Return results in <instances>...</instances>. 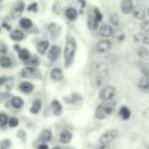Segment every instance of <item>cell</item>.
Here are the masks:
<instances>
[{"label": "cell", "mask_w": 149, "mask_h": 149, "mask_svg": "<svg viewBox=\"0 0 149 149\" xmlns=\"http://www.w3.org/2000/svg\"><path fill=\"white\" fill-rule=\"evenodd\" d=\"M14 86L13 77H0V94L9 92Z\"/></svg>", "instance_id": "277c9868"}, {"label": "cell", "mask_w": 149, "mask_h": 149, "mask_svg": "<svg viewBox=\"0 0 149 149\" xmlns=\"http://www.w3.org/2000/svg\"><path fill=\"white\" fill-rule=\"evenodd\" d=\"M8 124H9V127L10 128H14V127H17L18 124H19V121H18L17 118L13 117V118H10L9 121H8Z\"/></svg>", "instance_id": "f35d334b"}, {"label": "cell", "mask_w": 149, "mask_h": 149, "mask_svg": "<svg viewBox=\"0 0 149 149\" xmlns=\"http://www.w3.org/2000/svg\"><path fill=\"white\" fill-rule=\"evenodd\" d=\"M72 139V133L69 132L68 130H64L60 134V142L63 144H67Z\"/></svg>", "instance_id": "e0dca14e"}, {"label": "cell", "mask_w": 149, "mask_h": 149, "mask_svg": "<svg viewBox=\"0 0 149 149\" xmlns=\"http://www.w3.org/2000/svg\"><path fill=\"white\" fill-rule=\"evenodd\" d=\"M33 73H35V68L31 66H28L22 69V72H20V75H22V77H24V78H28V77H31Z\"/></svg>", "instance_id": "83f0119b"}, {"label": "cell", "mask_w": 149, "mask_h": 149, "mask_svg": "<svg viewBox=\"0 0 149 149\" xmlns=\"http://www.w3.org/2000/svg\"><path fill=\"white\" fill-rule=\"evenodd\" d=\"M108 65L106 63H98L94 66V75L91 82L93 87H98L102 84L107 75H108Z\"/></svg>", "instance_id": "7a4b0ae2"}, {"label": "cell", "mask_w": 149, "mask_h": 149, "mask_svg": "<svg viewBox=\"0 0 149 149\" xmlns=\"http://www.w3.org/2000/svg\"><path fill=\"white\" fill-rule=\"evenodd\" d=\"M7 52V46L0 42V55H3Z\"/></svg>", "instance_id": "b9f144b4"}, {"label": "cell", "mask_w": 149, "mask_h": 149, "mask_svg": "<svg viewBox=\"0 0 149 149\" xmlns=\"http://www.w3.org/2000/svg\"><path fill=\"white\" fill-rule=\"evenodd\" d=\"M93 13H94V15H95L96 19H97V22H102V13L100 12V10L98 9V8H94V9H93Z\"/></svg>", "instance_id": "ab89813d"}, {"label": "cell", "mask_w": 149, "mask_h": 149, "mask_svg": "<svg viewBox=\"0 0 149 149\" xmlns=\"http://www.w3.org/2000/svg\"><path fill=\"white\" fill-rule=\"evenodd\" d=\"M26 65H28V66H31V67H35L37 66V65H39V60L37 59V58H30L28 61H26Z\"/></svg>", "instance_id": "74e56055"}, {"label": "cell", "mask_w": 149, "mask_h": 149, "mask_svg": "<svg viewBox=\"0 0 149 149\" xmlns=\"http://www.w3.org/2000/svg\"><path fill=\"white\" fill-rule=\"evenodd\" d=\"M108 116H109V114H108V112H107L106 108L104 107V104H98L95 110V118L98 120H104Z\"/></svg>", "instance_id": "4fadbf2b"}, {"label": "cell", "mask_w": 149, "mask_h": 149, "mask_svg": "<svg viewBox=\"0 0 149 149\" xmlns=\"http://www.w3.org/2000/svg\"><path fill=\"white\" fill-rule=\"evenodd\" d=\"M53 149H61V147H59V146H56V147H54Z\"/></svg>", "instance_id": "c3c4849f"}, {"label": "cell", "mask_w": 149, "mask_h": 149, "mask_svg": "<svg viewBox=\"0 0 149 149\" xmlns=\"http://www.w3.org/2000/svg\"><path fill=\"white\" fill-rule=\"evenodd\" d=\"M38 149H49V146L47 144H41V145H39Z\"/></svg>", "instance_id": "f6af8a7d"}, {"label": "cell", "mask_w": 149, "mask_h": 149, "mask_svg": "<svg viewBox=\"0 0 149 149\" xmlns=\"http://www.w3.org/2000/svg\"><path fill=\"white\" fill-rule=\"evenodd\" d=\"M2 26H3V28L5 29L6 31H10V29H11L7 24H5V22H4V24H2Z\"/></svg>", "instance_id": "bcb514c9"}, {"label": "cell", "mask_w": 149, "mask_h": 149, "mask_svg": "<svg viewBox=\"0 0 149 149\" xmlns=\"http://www.w3.org/2000/svg\"><path fill=\"white\" fill-rule=\"evenodd\" d=\"M0 65H1L3 68H9L11 66V60L10 58H8L7 56H2L0 58Z\"/></svg>", "instance_id": "4dcf8cb0"}, {"label": "cell", "mask_w": 149, "mask_h": 149, "mask_svg": "<svg viewBox=\"0 0 149 149\" xmlns=\"http://www.w3.org/2000/svg\"><path fill=\"white\" fill-rule=\"evenodd\" d=\"M19 89L20 91L24 92V93H30L33 90V84L29 81H22L19 84Z\"/></svg>", "instance_id": "d6986e66"}, {"label": "cell", "mask_w": 149, "mask_h": 149, "mask_svg": "<svg viewBox=\"0 0 149 149\" xmlns=\"http://www.w3.org/2000/svg\"><path fill=\"white\" fill-rule=\"evenodd\" d=\"M138 87L143 91H149V76H143L138 82Z\"/></svg>", "instance_id": "ac0fdd59"}, {"label": "cell", "mask_w": 149, "mask_h": 149, "mask_svg": "<svg viewBox=\"0 0 149 149\" xmlns=\"http://www.w3.org/2000/svg\"><path fill=\"white\" fill-rule=\"evenodd\" d=\"M119 116L121 117L122 120L127 121V120H129L130 117H131V111H130V109L128 108V107L122 106L119 110Z\"/></svg>", "instance_id": "9a60e30c"}, {"label": "cell", "mask_w": 149, "mask_h": 149, "mask_svg": "<svg viewBox=\"0 0 149 149\" xmlns=\"http://www.w3.org/2000/svg\"><path fill=\"white\" fill-rule=\"evenodd\" d=\"M18 137L22 140H24V141H26V132L24 130H19L18 131Z\"/></svg>", "instance_id": "ee69618b"}, {"label": "cell", "mask_w": 149, "mask_h": 149, "mask_svg": "<svg viewBox=\"0 0 149 149\" xmlns=\"http://www.w3.org/2000/svg\"><path fill=\"white\" fill-rule=\"evenodd\" d=\"M8 117L6 114H3V113H1L0 114V127H4V126H6V124L8 123Z\"/></svg>", "instance_id": "d590c367"}, {"label": "cell", "mask_w": 149, "mask_h": 149, "mask_svg": "<svg viewBox=\"0 0 149 149\" xmlns=\"http://www.w3.org/2000/svg\"><path fill=\"white\" fill-rule=\"evenodd\" d=\"M77 15H78V13H77V10L75 9V8L69 7L65 10V16H66L69 20H75L77 18Z\"/></svg>", "instance_id": "44dd1931"}, {"label": "cell", "mask_w": 149, "mask_h": 149, "mask_svg": "<svg viewBox=\"0 0 149 149\" xmlns=\"http://www.w3.org/2000/svg\"><path fill=\"white\" fill-rule=\"evenodd\" d=\"M10 102H11V106L15 109H22L24 104V100L22 97H19V96H13L11 98V100H10Z\"/></svg>", "instance_id": "603a6c76"}, {"label": "cell", "mask_w": 149, "mask_h": 149, "mask_svg": "<svg viewBox=\"0 0 149 149\" xmlns=\"http://www.w3.org/2000/svg\"><path fill=\"white\" fill-rule=\"evenodd\" d=\"M117 90L113 85H106L104 86L100 91V94H98V97H100V100L104 102V100H113L114 96L116 95Z\"/></svg>", "instance_id": "3957f363"}, {"label": "cell", "mask_w": 149, "mask_h": 149, "mask_svg": "<svg viewBox=\"0 0 149 149\" xmlns=\"http://www.w3.org/2000/svg\"><path fill=\"white\" fill-rule=\"evenodd\" d=\"M141 30L143 31H149V20L144 19L141 22Z\"/></svg>", "instance_id": "60d3db41"}, {"label": "cell", "mask_w": 149, "mask_h": 149, "mask_svg": "<svg viewBox=\"0 0 149 149\" xmlns=\"http://www.w3.org/2000/svg\"><path fill=\"white\" fill-rule=\"evenodd\" d=\"M141 43H143L146 46H149V31H143L142 33Z\"/></svg>", "instance_id": "8d00e7d4"}, {"label": "cell", "mask_w": 149, "mask_h": 149, "mask_svg": "<svg viewBox=\"0 0 149 149\" xmlns=\"http://www.w3.org/2000/svg\"><path fill=\"white\" fill-rule=\"evenodd\" d=\"M137 55L140 59L146 61V62L149 61V50L147 48L143 47V46H141V47H139L137 49Z\"/></svg>", "instance_id": "5bb4252c"}, {"label": "cell", "mask_w": 149, "mask_h": 149, "mask_svg": "<svg viewBox=\"0 0 149 149\" xmlns=\"http://www.w3.org/2000/svg\"><path fill=\"white\" fill-rule=\"evenodd\" d=\"M24 9V2L22 1L16 2V4L12 7V9H11V16L13 18L18 17V16L22 15Z\"/></svg>", "instance_id": "7c38bea8"}, {"label": "cell", "mask_w": 149, "mask_h": 149, "mask_svg": "<svg viewBox=\"0 0 149 149\" xmlns=\"http://www.w3.org/2000/svg\"><path fill=\"white\" fill-rule=\"evenodd\" d=\"M49 42L48 41H42L40 42L39 44L37 45V50L38 52H39L40 54H42V55H44V54L47 52V50H49Z\"/></svg>", "instance_id": "7402d4cb"}, {"label": "cell", "mask_w": 149, "mask_h": 149, "mask_svg": "<svg viewBox=\"0 0 149 149\" xmlns=\"http://www.w3.org/2000/svg\"><path fill=\"white\" fill-rule=\"evenodd\" d=\"M60 53H61L60 47H58V46H56V45H53L49 49V51H48V54H47L48 59L51 61V62H55V61H57V59L59 58Z\"/></svg>", "instance_id": "9c48e42d"}, {"label": "cell", "mask_w": 149, "mask_h": 149, "mask_svg": "<svg viewBox=\"0 0 149 149\" xmlns=\"http://www.w3.org/2000/svg\"><path fill=\"white\" fill-rule=\"evenodd\" d=\"M19 24L22 28L24 29H30L31 26H33V22H31V19H29V18H22V19L19 20Z\"/></svg>", "instance_id": "d6a6232c"}, {"label": "cell", "mask_w": 149, "mask_h": 149, "mask_svg": "<svg viewBox=\"0 0 149 149\" xmlns=\"http://www.w3.org/2000/svg\"><path fill=\"white\" fill-rule=\"evenodd\" d=\"M110 22L113 26H120V17L117 13H112L110 16Z\"/></svg>", "instance_id": "836d02e7"}, {"label": "cell", "mask_w": 149, "mask_h": 149, "mask_svg": "<svg viewBox=\"0 0 149 149\" xmlns=\"http://www.w3.org/2000/svg\"><path fill=\"white\" fill-rule=\"evenodd\" d=\"M51 78L55 81H59L63 78V72L60 68H54L51 71Z\"/></svg>", "instance_id": "cb8c5ba5"}, {"label": "cell", "mask_w": 149, "mask_h": 149, "mask_svg": "<svg viewBox=\"0 0 149 149\" xmlns=\"http://www.w3.org/2000/svg\"><path fill=\"white\" fill-rule=\"evenodd\" d=\"M133 14L134 18L136 19H139V20H144L146 19V15H147V8L144 4H136L134 6V9H133Z\"/></svg>", "instance_id": "8992f818"}, {"label": "cell", "mask_w": 149, "mask_h": 149, "mask_svg": "<svg viewBox=\"0 0 149 149\" xmlns=\"http://www.w3.org/2000/svg\"><path fill=\"white\" fill-rule=\"evenodd\" d=\"M28 10L29 11H33L36 12L38 10V4L37 3H31L28 6Z\"/></svg>", "instance_id": "7bdbcfd3"}, {"label": "cell", "mask_w": 149, "mask_h": 149, "mask_svg": "<svg viewBox=\"0 0 149 149\" xmlns=\"http://www.w3.org/2000/svg\"><path fill=\"white\" fill-rule=\"evenodd\" d=\"M112 49V42L108 39L100 40L95 46V50L97 53H108L110 50Z\"/></svg>", "instance_id": "52a82bcc"}, {"label": "cell", "mask_w": 149, "mask_h": 149, "mask_svg": "<svg viewBox=\"0 0 149 149\" xmlns=\"http://www.w3.org/2000/svg\"><path fill=\"white\" fill-rule=\"evenodd\" d=\"M0 1H2V0H0Z\"/></svg>", "instance_id": "f907efd6"}, {"label": "cell", "mask_w": 149, "mask_h": 149, "mask_svg": "<svg viewBox=\"0 0 149 149\" xmlns=\"http://www.w3.org/2000/svg\"><path fill=\"white\" fill-rule=\"evenodd\" d=\"M147 15L149 16V7L147 8Z\"/></svg>", "instance_id": "681fc988"}, {"label": "cell", "mask_w": 149, "mask_h": 149, "mask_svg": "<svg viewBox=\"0 0 149 149\" xmlns=\"http://www.w3.org/2000/svg\"><path fill=\"white\" fill-rule=\"evenodd\" d=\"M144 116L149 119V108H147L145 111H144Z\"/></svg>", "instance_id": "7dc6e473"}, {"label": "cell", "mask_w": 149, "mask_h": 149, "mask_svg": "<svg viewBox=\"0 0 149 149\" xmlns=\"http://www.w3.org/2000/svg\"><path fill=\"white\" fill-rule=\"evenodd\" d=\"M0 31H1V30H0Z\"/></svg>", "instance_id": "816d5d0a"}, {"label": "cell", "mask_w": 149, "mask_h": 149, "mask_svg": "<svg viewBox=\"0 0 149 149\" xmlns=\"http://www.w3.org/2000/svg\"><path fill=\"white\" fill-rule=\"evenodd\" d=\"M87 26L91 31H95L98 28V22L93 13V10H89L87 13Z\"/></svg>", "instance_id": "30bf717a"}, {"label": "cell", "mask_w": 149, "mask_h": 149, "mask_svg": "<svg viewBox=\"0 0 149 149\" xmlns=\"http://www.w3.org/2000/svg\"><path fill=\"white\" fill-rule=\"evenodd\" d=\"M10 38H11V40H13V41L19 42L24 39V35L22 31H20L18 30H14L13 31H11V33H10Z\"/></svg>", "instance_id": "484cf974"}, {"label": "cell", "mask_w": 149, "mask_h": 149, "mask_svg": "<svg viewBox=\"0 0 149 149\" xmlns=\"http://www.w3.org/2000/svg\"><path fill=\"white\" fill-rule=\"evenodd\" d=\"M52 138V132L49 129H45L41 132L40 134V140L43 142H48L50 141Z\"/></svg>", "instance_id": "d4e9b609"}, {"label": "cell", "mask_w": 149, "mask_h": 149, "mask_svg": "<svg viewBox=\"0 0 149 149\" xmlns=\"http://www.w3.org/2000/svg\"><path fill=\"white\" fill-rule=\"evenodd\" d=\"M42 109V100L37 98L33 102V104H31V113L33 115H37L40 113Z\"/></svg>", "instance_id": "ffe728a7"}, {"label": "cell", "mask_w": 149, "mask_h": 149, "mask_svg": "<svg viewBox=\"0 0 149 149\" xmlns=\"http://www.w3.org/2000/svg\"><path fill=\"white\" fill-rule=\"evenodd\" d=\"M139 68L143 76H149V64L148 63H140Z\"/></svg>", "instance_id": "1f68e13d"}, {"label": "cell", "mask_w": 149, "mask_h": 149, "mask_svg": "<svg viewBox=\"0 0 149 149\" xmlns=\"http://www.w3.org/2000/svg\"><path fill=\"white\" fill-rule=\"evenodd\" d=\"M133 0H122L121 2V10L124 14H131L134 9Z\"/></svg>", "instance_id": "8fae6325"}, {"label": "cell", "mask_w": 149, "mask_h": 149, "mask_svg": "<svg viewBox=\"0 0 149 149\" xmlns=\"http://www.w3.org/2000/svg\"><path fill=\"white\" fill-rule=\"evenodd\" d=\"M18 58H19L22 61H28L29 59L31 58V55H30V52L28 51L26 49H20L18 51Z\"/></svg>", "instance_id": "f1b7e54d"}, {"label": "cell", "mask_w": 149, "mask_h": 149, "mask_svg": "<svg viewBox=\"0 0 149 149\" xmlns=\"http://www.w3.org/2000/svg\"><path fill=\"white\" fill-rule=\"evenodd\" d=\"M65 100L68 102V104H77V102H81V100H82V97H81L79 94L77 93H74L72 94V95L70 96V98L68 97H65Z\"/></svg>", "instance_id": "f546056e"}, {"label": "cell", "mask_w": 149, "mask_h": 149, "mask_svg": "<svg viewBox=\"0 0 149 149\" xmlns=\"http://www.w3.org/2000/svg\"><path fill=\"white\" fill-rule=\"evenodd\" d=\"M113 38L116 41H118L119 43H121V42H123L125 40V33L121 29H116V30H114V33H113Z\"/></svg>", "instance_id": "4316f807"}, {"label": "cell", "mask_w": 149, "mask_h": 149, "mask_svg": "<svg viewBox=\"0 0 149 149\" xmlns=\"http://www.w3.org/2000/svg\"><path fill=\"white\" fill-rule=\"evenodd\" d=\"M52 109H53V113L55 116H61V115H62L63 108L59 100H52Z\"/></svg>", "instance_id": "2e32d148"}, {"label": "cell", "mask_w": 149, "mask_h": 149, "mask_svg": "<svg viewBox=\"0 0 149 149\" xmlns=\"http://www.w3.org/2000/svg\"><path fill=\"white\" fill-rule=\"evenodd\" d=\"M11 146V141L9 139H4L0 141V149H8Z\"/></svg>", "instance_id": "e575fe53"}, {"label": "cell", "mask_w": 149, "mask_h": 149, "mask_svg": "<svg viewBox=\"0 0 149 149\" xmlns=\"http://www.w3.org/2000/svg\"><path fill=\"white\" fill-rule=\"evenodd\" d=\"M76 49L77 44L74 37L71 33H68L66 37V43H65L64 48V62L66 68L70 67V65L72 64L75 57V54H76Z\"/></svg>", "instance_id": "6da1fadb"}, {"label": "cell", "mask_w": 149, "mask_h": 149, "mask_svg": "<svg viewBox=\"0 0 149 149\" xmlns=\"http://www.w3.org/2000/svg\"><path fill=\"white\" fill-rule=\"evenodd\" d=\"M113 33H114V29L112 28V26H110L108 24H102L100 30H98V35L104 38V39H108L110 37H113Z\"/></svg>", "instance_id": "ba28073f"}, {"label": "cell", "mask_w": 149, "mask_h": 149, "mask_svg": "<svg viewBox=\"0 0 149 149\" xmlns=\"http://www.w3.org/2000/svg\"><path fill=\"white\" fill-rule=\"evenodd\" d=\"M119 132L116 129H110L108 131H106L100 138V145H108L109 143L115 140L118 136Z\"/></svg>", "instance_id": "5b68a950"}]
</instances>
